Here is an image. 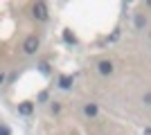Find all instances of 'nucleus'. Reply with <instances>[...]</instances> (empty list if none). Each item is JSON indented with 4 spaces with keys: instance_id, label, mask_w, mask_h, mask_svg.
<instances>
[{
    "instance_id": "f257e3e1",
    "label": "nucleus",
    "mask_w": 151,
    "mask_h": 135,
    "mask_svg": "<svg viewBox=\"0 0 151 135\" xmlns=\"http://www.w3.org/2000/svg\"><path fill=\"white\" fill-rule=\"evenodd\" d=\"M32 14H34V18L36 20H47V5L45 2H34V7H32Z\"/></svg>"
},
{
    "instance_id": "f03ea898",
    "label": "nucleus",
    "mask_w": 151,
    "mask_h": 135,
    "mask_svg": "<svg viewBox=\"0 0 151 135\" xmlns=\"http://www.w3.org/2000/svg\"><path fill=\"white\" fill-rule=\"evenodd\" d=\"M23 50H25V54H34L38 50V39L36 36H27L25 43H23Z\"/></svg>"
},
{
    "instance_id": "7ed1b4c3",
    "label": "nucleus",
    "mask_w": 151,
    "mask_h": 135,
    "mask_svg": "<svg viewBox=\"0 0 151 135\" xmlns=\"http://www.w3.org/2000/svg\"><path fill=\"white\" fill-rule=\"evenodd\" d=\"M97 70H99V74H104V77H106V74H111V72H113V63H111L108 59H104V61H99Z\"/></svg>"
},
{
    "instance_id": "20e7f679",
    "label": "nucleus",
    "mask_w": 151,
    "mask_h": 135,
    "mask_svg": "<svg viewBox=\"0 0 151 135\" xmlns=\"http://www.w3.org/2000/svg\"><path fill=\"white\" fill-rule=\"evenodd\" d=\"M18 113H20V115H32V113H34V104H32V101L18 104Z\"/></svg>"
},
{
    "instance_id": "39448f33",
    "label": "nucleus",
    "mask_w": 151,
    "mask_h": 135,
    "mask_svg": "<svg viewBox=\"0 0 151 135\" xmlns=\"http://www.w3.org/2000/svg\"><path fill=\"white\" fill-rule=\"evenodd\" d=\"M59 86H61L63 90H68L70 86H72V77H70V74H63V77L59 79Z\"/></svg>"
},
{
    "instance_id": "423d86ee",
    "label": "nucleus",
    "mask_w": 151,
    "mask_h": 135,
    "mask_svg": "<svg viewBox=\"0 0 151 135\" xmlns=\"http://www.w3.org/2000/svg\"><path fill=\"white\" fill-rule=\"evenodd\" d=\"M83 113L88 117H95L97 115V104H86V106H83Z\"/></svg>"
},
{
    "instance_id": "0eeeda50",
    "label": "nucleus",
    "mask_w": 151,
    "mask_h": 135,
    "mask_svg": "<svg viewBox=\"0 0 151 135\" xmlns=\"http://www.w3.org/2000/svg\"><path fill=\"white\" fill-rule=\"evenodd\" d=\"M63 41H65V43H77L75 34L70 32V29H65V32H63Z\"/></svg>"
},
{
    "instance_id": "6e6552de",
    "label": "nucleus",
    "mask_w": 151,
    "mask_h": 135,
    "mask_svg": "<svg viewBox=\"0 0 151 135\" xmlns=\"http://www.w3.org/2000/svg\"><path fill=\"white\" fill-rule=\"evenodd\" d=\"M135 25L142 27V25H145V18H142V16H138V18H135Z\"/></svg>"
},
{
    "instance_id": "1a4fd4ad",
    "label": "nucleus",
    "mask_w": 151,
    "mask_h": 135,
    "mask_svg": "<svg viewBox=\"0 0 151 135\" xmlns=\"http://www.w3.org/2000/svg\"><path fill=\"white\" fill-rule=\"evenodd\" d=\"M0 135H12V133H9V129H7V126H0Z\"/></svg>"
},
{
    "instance_id": "9d476101",
    "label": "nucleus",
    "mask_w": 151,
    "mask_h": 135,
    "mask_svg": "<svg viewBox=\"0 0 151 135\" xmlns=\"http://www.w3.org/2000/svg\"><path fill=\"white\" fill-rule=\"evenodd\" d=\"M59 110H61V106H59V104L54 101V104H52V113H59Z\"/></svg>"
},
{
    "instance_id": "9b49d317",
    "label": "nucleus",
    "mask_w": 151,
    "mask_h": 135,
    "mask_svg": "<svg viewBox=\"0 0 151 135\" xmlns=\"http://www.w3.org/2000/svg\"><path fill=\"white\" fill-rule=\"evenodd\" d=\"M2 81H5V74H0V84H2Z\"/></svg>"
}]
</instances>
